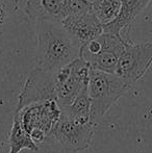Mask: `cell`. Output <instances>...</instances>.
Masks as SVG:
<instances>
[{
	"mask_svg": "<svg viewBox=\"0 0 152 153\" xmlns=\"http://www.w3.org/2000/svg\"><path fill=\"white\" fill-rule=\"evenodd\" d=\"M37 67L56 72L80 57L81 47L65 29L61 21H37Z\"/></svg>",
	"mask_w": 152,
	"mask_h": 153,
	"instance_id": "obj_1",
	"label": "cell"
},
{
	"mask_svg": "<svg viewBox=\"0 0 152 153\" xmlns=\"http://www.w3.org/2000/svg\"><path fill=\"white\" fill-rule=\"evenodd\" d=\"M93 10L103 26L116 21L121 13V0H99L92 4Z\"/></svg>",
	"mask_w": 152,
	"mask_h": 153,
	"instance_id": "obj_13",
	"label": "cell"
},
{
	"mask_svg": "<svg viewBox=\"0 0 152 153\" xmlns=\"http://www.w3.org/2000/svg\"><path fill=\"white\" fill-rule=\"evenodd\" d=\"M8 143H10V151L8 153H20L21 150L28 149L33 152L39 151L40 147L37 143H35L31 137L26 132L24 127L21 124V121L18 116L15 114L14 119H13V125L10 129V137H8Z\"/></svg>",
	"mask_w": 152,
	"mask_h": 153,
	"instance_id": "obj_11",
	"label": "cell"
},
{
	"mask_svg": "<svg viewBox=\"0 0 152 153\" xmlns=\"http://www.w3.org/2000/svg\"><path fill=\"white\" fill-rule=\"evenodd\" d=\"M129 41L120 34L103 32L81 47L80 57L92 70L116 73L120 56Z\"/></svg>",
	"mask_w": 152,
	"mask_h": 153,
	"instance_id": "obj_3",
	"label": "cell"
},
{
	"mask_svg": "<svg viewBox=\"0 0 152 153\" xmlns=\"http://www.w3.org/2000/svg\"><path fill=\"white\" fill-rule=\"evenodd\" d=\"M63 115L74 120H92L91 118V99L87 92V87L85 88L75 100L68 107L63 108Z\"/></svg>",
	"mask_w": 152,
	"mask_h": 153,
	"instance_id": "obj_12",
	"label": "cell"
},
{
	"mask_svg": "<svg viewBox=\"0 0 152 153\" xmlns=\"http://www.w3.org/2000/svg\"><path fill=\"white\" fill-rule=\"evenodd\" d=\"M55 73V72H54ZM54 73L36 67L30 71L18 97L16 111L33 103L56 100Z\"/></svg>",
	"mask_w": 152,
	"mask_h": 153,
	"instance_id": "obj_8",
	"label": "cell"
},
{
	"mask_svg": "<svg viewBox=\"0 0 152 153\" xmlns=\"http://www.w3.org/2000/svg\"><path fill=\"white\" fill-rule=\"evenodd\" d=\"M91 68L81 57L54 73L56 100L63 108L72 104L79 93L87 87Z\"/></svg>",
	"mask_w": 152,
	"mask_h": 153,
	"instance_id": "obj_6",
	"label": "cell"
},
{
	"mask_svg": "<svg viewBox=\"0 0 152 153\" xmlns=\"http://www.w3.org/2000/svg\"><path fill=\"white\" fill-rule=\"evenodd\" d=\"M5 20V12H4V5L0 0V25L3 24Z\"/></svg>",
	"mask_w": 152,
	"mask_h": 153,
	"instance_id": "obj_14",
	"label": "cell"
},
{
	"mask_svg": "<svg viewBox=\"0 0 152 153\" xmlns=\"http://www.w3.org/2000/svg\"><path fill=\"white\" fill-rule=\"evenodd\" d=\"M61 22L80 47L103 33V25L94 10L67 16Z\"/></svg>",
	"mask_w": 152,
	"mask_h": 153,
	"instance_id": "obj_9",
	"label": "cell"
},
{
	"mask_svg": "<svg viewBox=\"0 0 152 153\" xmlns=\"http://www.w3.org/2000/svg\"><path fill=\"white\" fill-rule=\"evenodd\" d=\"M152 64V42L127 43L118 62L116 74L132 85L141 79Z\"/></svg>",
	"mask_w": 152,
	"mask_h": 153,
	"instance_id": "obj_7",
	"label": "cell"
},
{
	"mask_svg": "<svg viewBox=\"0 0 152 153\" xmlns=\"http://www.w3.org/2000/svg\"><path fill=\"white\" fill-rule=\"evenodd\" d=\"M130 89L131 85L116 73L91 69L87 92L91 99V118L94 124L102 119L110 107Z\"/></svg>",
	"mask_w": 152,
	"mask_h": 153,
	"instance_id": "obj_2",
	"label": "cell"
},
{
	"mask_svg": "<svg viewBox=\"0 0 152 153\" xmlns=\"http://www.w3.org/2000/svg\"><path fill=\"white\" fill-rule=\"evenodd\" d=\"M95 124L92 120H74L62 116L49 139L59 144L66 153H79L93 143Z\"/></svg>",
	"mask_w": 152,
	"mask_h": 153,
	"instance_id": "obj_5",
	"label": "cell"
},
{
	"mask_svg": "<svg viewBox=\"0 0 152 153\" xmlns=\"http://www.w3.org/2000/svg\"><path fill=\"white\" fill-rule=\"evenodd\" d=\"M87 1H89L90 3H92V4H93V3H95V2L99 1V0H87Z\"/></svg>",
	"mask_w": 152,
	"mask_h": 153,
	"instance_id": "obj_15",
	"label": "cell"
},
{
	"mask_svg": "<svg viewBox=\"0 0 152 153\" xmlns=\"http://www.w3.org/2000/svg\"><path fill=\"white\" fill-rule=\"evenodd\" d=\"M151 0H121V13L116 21L103 26V32L120 34L126 28H129L139 14L148 5Z\"/></svg>",
	"mask_w": 152,
	"mask_h": 153,
	"instance_id": "obj_10",
	"label": "cell"
},
{
	"mask_svg": "<svg viewBox=\"0 0 152 153\" xmlns=\"http://www.w3.org/2000/svg\"><path fill=\"white\" fill-rule=\"evenodd\" d=\"M15 114L19 117L26 132L39 145L49 139L63 116V111L57 101L49 100L33 103L16 111Z\"/></svg>",
	"mask_w": 152,
	"mask_h": 153,
	"instance_id": "obj_4",
	"label": "cell"
}]
</instances>
